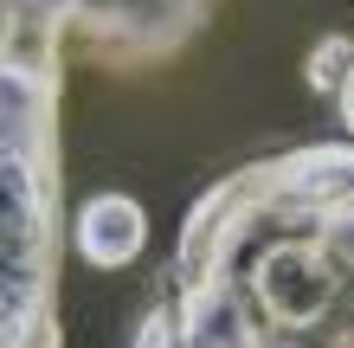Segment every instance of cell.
Returning <instances> with one entry per match:
<instances>
[{"label": "cell", "instance_id": "5b68a950", "mask_svg": "<svg viewBox=\"0 0 354 348\" xmlns=\"http://www.w3.org/2000/svg\"><path fill=\"white\" fill-rule=\"evenodd\" d=\"M335 116H342V129H348V142H354V65H348L342 91H335Z\"/></svg>", "mask_w": 354, "mask_h": 348}, {"label": "cell", "instance_id": "3957f363", "mask_svg": "<svg viewBox=\"0 0 354 348\" xmlns=\"http://www.w3.org/2000/svg\"><path fill=\"white\" fill-rule=\"evenodd\" d=\"M71 245L91 271H129L149 245V213L136 194H91L71 219Z\"/></svg>", "mask_w": 354, "mask_h": 348}, {"label": "cell", "instance_id": "7a4b0ae2", "mask_svg": "<svg viewBox=\"0 0 354 348\" xmlns=\"http://www.w3.org/2000/svg\"><path fill=\"white\" fill-rule=\"evenodd\" d=\"M91 0H0V348H65V39Z\"/></svg>", "mask_w": 354, "mask_h": 348}, {"label": "cell", "instance_id": "6da1fadb", "mask_svg": "<svg viewBox=\"0 0 354 348\" xmlns=\"http://www.w3.org/2000/svg\"><path fill=\"white\" fill-rule=\"evenodd\" d=\"M129 348H354V142L219 174L187 207Z\"/></svg>", "mask_w": 354, "mask_h": 348}, {"label": "cell", "instance_id": "277c9868", "mask_svg": "<svg viewBox=\"0 0 354 348\" xmlns=\"http://www.w3.org/2000/svg\"><path fill=\"white\" fill-rule=\"evenodd\" d=\"M348 65H354V39H342V33L316 39V52H309V91L335 97V91H342V77H348Z\"/></svg>", "mask_w": 354, "mask_h": 348}]
</instances>
